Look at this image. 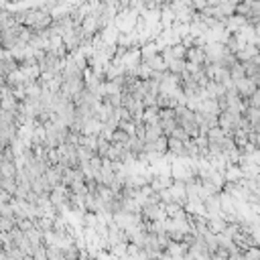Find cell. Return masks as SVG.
Instances as JSON below:
<instances>
[{"mask_svg": "<svg viewBox=\"0 0 260 260\" xmlns=\"http://www.w3.org/2000/svg\"><path fill=\"white\" fill-rule=\"evenodd\" d=\"M187 61L189 63H197V65H207V53L203 47L195 45V47H189L187 51Z\"/></svg>", "mask_w": 260, "mask_h": 260, "instance_id": "6da1fadb", "label": "cell"}, {"mask_svg": "<svg viewBox=\"0 0 260 260\" xmlns=\"http://www.w3.org/2000/svg\"><path fill=\"white\" fill-rule=\"evenodd\" d=\"M246 18H248V24H252V26L260 24V0H254L250 4V10H248Z\"/></svg>", "mask_w": 260, "mask_h": 260, "instance_id": "3957f363", "label": "cell"}, {"mask_svg": "<svg viewBox=\"0 0 260 260\" xmlns=\"http://www.w3.org/2000/svg\"><path fill=\"white\" fill-rule=\"evenodd\" d=\"M169 152H171V154H175V156H181V158L189 156L187 142H185V140H179V138L169 136Z\"/></svg>", "mask_w": 260, "mask_h": 260, "instance_id": "7a4b0ae2", "label": "cell"}, {"mask_svg": "<svg viewBox=\"0 0 260 260\" xmlns=\"http://www.w3.org/2000/svg\"><path fill=\"white\" fill-rule=\"evenodd\" d=\"M150 260H160V258H150Z\"/></svg>", "mask_w": 260, "mask_h": 260, "instance_id": "277c9868", "label": "cell"}]
</instances>
